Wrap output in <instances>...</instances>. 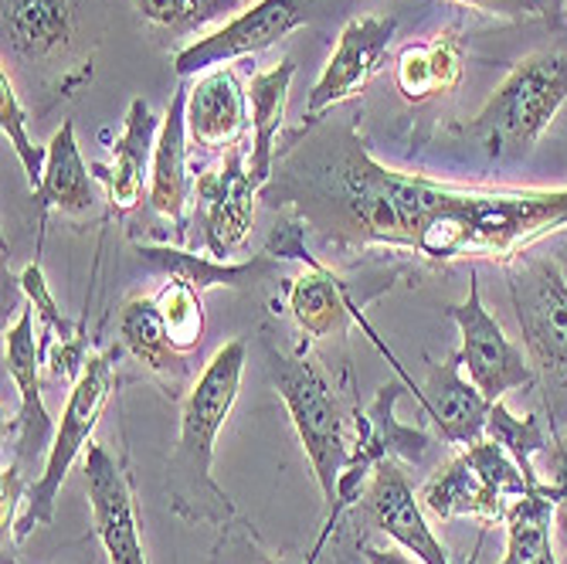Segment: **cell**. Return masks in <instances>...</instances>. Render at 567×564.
I'll return each instance as SVG.
<instances>
[{
  "label": "cell",
  "mask_w": 567,
  "mask_h": 564,
  "mask_svg": "<svg viewBox=\"0 0 567 564\" xmlns=\"http://www.w3.org/2000/svg\"><path fill=\"white\" fill-rule=\"evenodd\" d=\"M302 266L306 269L286 286L289 314L296 317L302 334H309L313 340H327V337H343L350 324H360L371 340H378V334L368 327L364 314H360L364 302L374 299L378 293H360L353 279L337 276L317 259H309Z\"/></svg>",
  "instance_id": "14"
},
{
  "label": "cell",
  "mask_w": 567,
  "mask_h": 564,
  "mask_svg": "<svg viewBox=\"0 0 567 564\" xmlns=\"http://www.w3.org/2000/svg\"><path fill=\"white\" fill-rule=\"evenodd\" d=\"M140 255H146L153 269H161L167 276H181L190 286H197L200 293L212 286H245L255 276H266L262 263L269 259V255H262L259 263H218L212 255L197 259V255H190L184 248H150V245H140Z\"/></svg>",
  "instance_id": "26"
},
{
  "label": "cell",
  "mask_w": 567,
  "mask_h": 564,
  "mask_svg": "<svg viewBox=\"0 0 567 564\" xmlns=\"http://www.w3.org/2000/svg\"><path fill=\"white\" fill-rule=\"evenodd\" d=\"M262 187L248 171V146H228L225 161L194 177V228L204 255L231 263V255L248 242L255 225V197Z\"/></svg>",
  "instance_id": "7"
},
{
  "label": "cell",
  "mask_w": 567,
  "mask_h": 564,
  "mask_svg": "<svg viewBox=\"0 0 567 564\" xmlns=\"http://www.w3.org/2000/svg\"><path fill=\"white\" fill-rule=\"evenodd\" d=\"M462 455L470 459L473 463V470L483 476V483L493 490V493H499L503 500H520V496H527L534 486H530V480L524 476V470L513 463V455L503 449V445H496L493 439H480V442H473L470 449H458Z\"/></svg>",
  "instance_id": "32"
},
{
  "label": "cell",
  "mask_w": 567,
  "mask_h": 564,
  "mask_svg": "<svg viewBox=\"0 0 567 564\" xmlns=\"http://www.w3.org/2000/svg\"><path fill=\"white\" fill-rule=\"evenodd\" d=\"M245 365L248 343L235 337L212 353L181 401L177 445L167 459V496L171 510L187 524L225 527L238 517L231 496L215 480V439L238 401Z\"/></svg>",
  "instance_id": "2"
},
{
  "label": "cell",
  "mask_w": 567,
  "mask_h": 564,
  "mask_svg": "<svg viewBox=\"0 0 567 564\" xmlns=\"http://www.w3.org/2000/svg\"><path fill=\"white\" fill-rule=\"evenodd\" d=\"M544 455V490L554 500V527L567 541V432L550 435V445L540 452Z\"/></svg>",
  "instance_id": "34"
},
{
  "label": "cell",
  "mask_w": 567,
  "mask_h": 564,
  "mask_svg": "<svg viewBox=\"0 0 567 564\" xmlns=\"http://www.w3.org/2000/svg\"><path fill=\"white\" fill-rule=\"evenodd\" d=\"M82 473H85V490H89L92 531L102 551H106L110 564H146L136 500H133L126 466L106 445L92 442Z\"/></svg>",
  "instance_id": "12"
},
{
  "label": "cell",
  "mask_w": 567,
  "mask_h": 564,
  "mask_svg": "<svg viewBox=\"0 0 567 564\" xmlns=\"http://www.w3.org/2000/svg\"><path fill=\"white\" fill-rule=\"evenodd\" d=\"M164 314V324L171 330V340L181 353H194L204 340V302H200V289L190 286L181 276H167V283L161 286V293L153 296Z\"/></svg>",
  "instance_id": "28"
},
{
  "label": "cell",
  "mask_w": 567,
  "mask_h": 564,
  "mask_svg": "<svg viewBox=\"0 0 567 564\" xmlns=\"http://www.w3.org/2000/svg\"><path fill=\"white\" fill-rule=\"evenodd\" d=\"M360 506H364V517L378 531H384L398 547H404L415 561H422V564H452L445 544L429 527V517H425V510L419 503L415 486L408 483L401 463H394V459H384V463L374 470ZM466 564H476V554Z\"/></svg>",
  "instance_id": "13"
},
{
  "label": "cell",
  "mask_w": 567,
  "mask_h": 564,
  "mask_svg": "<svg viewBox=\"0 0 567 564\" xmlns=\"http://www.w3.org/2000/svg\"><path fill=\"white\" fill-rule=\"evenodd\" d=\"M38 204V222H48V212L62 215H85L95 204V174L82 161V150L75 140V123L65 120L62 130L48 143V164H44V181L34 191Z\"/></svg>",
  "instance_id": "22"
},
{
  "label": "cell",
  "mask_w": 567,
  "mask_h": 564,
  "mask_svg": "<svg viewBox=\"0 0 567 564\" xmlns=\"http://www.w3.org/2000/svg\"><path fill=\"white\" fill-rule=\"evenodd\" d=\"M266 375L279 398L286 401L292 429L302 442V452L309 466H313V476L323 490V503L330 510L353 445V412H347L327 371L302 347L289 353L266 340Z\"/></svg>",
  "instance_id": "3"
},
{
  "label": "cell",
  "mask_w": 567,
  "mask_h": 564,
  "mask_svg": "<svg viewBox=\"0 0 567 564\" xmlns=\"http://www.w3.org/2000/svg\"><path fill=\"white\" fill-rule=\"evenodd\" d=\"M422 412L435 422L439 435L452 449H470L473 442L486 439V419L493 401L470 381L462 378V353H449L442 365H429L425 384L419 388Z\"/></svg>",
  "instance_id": "16"
},
{
  "label": "cell",
  "mask_w": 567,
  "mask_h": 564,
  "mask_svg": "<svg viewBox=\"0 0 567 564\" xmlns=\"http://www.w3.org/2000/svg\"><path fill=\"white\" fill-rule=\"evenodd\" d=\"M462 82V41L455 31H442L429 44H411L398 55L394 85L408 102H429L452 92Z\"/></svg>",
  "instance_id": "24"
},
{
  "label": "cell",
  "mask_w": 567,
  "mask_h": 564,
  "mask_svg": "<svg viewBox=\"0 0 567 564\" xmlns=\"http://www.w3.org/2000/svg\"><path fill=\"white\" fill-rule=\"evenodd\" d=\"M116 361H120V347H113L106 353H92L82 378L72 384L69 401L62 408V422L55 429V442H51V452L41 466V476H34V483L28 486L24 514L18 517V527H14V544H24V537L34 527L55 524L59 490H62L72 463L82 455V449L92 445V432L110 408V398L116 388Z\"/></svg>",
  "instance_id": "6"
},
{
  "label": "cell",
  "mask_w": 567,
  "mask_h": 564,
  "mask_svg": "<svg viewBox=\"0 0 567 564\" xmlns=\"http://www.w3.org/2000/svg\"><path fill=\"white\" fill-rule=\"evenodd\" d=\"M18 283H21L28 302L34 306V317H38V350H41V357H44L48 350L65 347V343L85 337V330H82L79 324H72V320L59 310V302H55V296H51L48 279H44V273H41L38 263H31V266L21 273Z\"/></svg>",
  "instance_id": "30"
},
{
  "label": "cell",
  "mask_w": 567,
  "mask_h": 564,
  "mask_svg": "<svg viewBox=\"0 0 567 564\" xmlns=\"http://www.w3.org/2000/svg\"><path fill=\"white\" fill-rule=\"evenodd\" d=\"M567 102V55L537 51V55L513 65L486 106L458 123L455 133L476 140L489 161H524L540 143L554 116Z\"/></svg>",
  "instance_id": "4"
},
{
  "label": "cell",
  "mask_w": 567,
  "mask_h": 564,
  "mask_svg": "<svg viewBox=\"0 0 567 564\" xmlns=\"http://www.w3.org/2000/svg\"><path fill=\"white\" fill-rule=\"evenodd\" d=\"M506 554L499 564H557L554 554V500L540 486L513 500L506 510Z\"/></svg>",
  "instance_id": "25"
},
{
  "label": "cell",
  "mask_w": 567,
  "mask_h": 564,
  "mask_svg": "<svg viewBox=\"0 0 567 564\" xmlns=\"http://www.w3.org/2000/svg\"><path fill=\"white\" fill-rule=\"evenodd\" d=\"M296 65L282 59L279 65L255 72L248 82V106H251V146H248V171L255 184L266 187L276 171V136L286 120V102Z\"/></svg>",
  "instance_id": "23"
},
{
  "label": "cell",
  "mask_w": 567,
  "mask_h": 564,
  "mask_svg": "<svg viewBox=\"0 0 567 564\" xmlns=\"http://www.w3.org/2000/svg\"><path fill=\"white\" fill-rule=\"evenodd\" d=\"M120 340L136 357V361L157 378L171 394H187V388L197 381L190 371V357L181 353L171 340V330L164 324V314L153 296H133L120 310Z\"/></svg>",
  "instance_id": "19"
},
{
  "label": "cell",
  "mask_w": 567,
  "mask_h": 564,
  "mask_svg": "<svg viewBox=\"0 0 567 564\" xmlns=\"http://www.w3.org/2000/svg\"><path fill=\"white\" fill-rule=\"evenodd\" d=\"M449 320L458 327V353H462V368L470 371V381L489 398L503 401V394L534 388L537 375L527 361V353L506 337L499 320L486 310L480 279L476 273L470 276V296L449 306Z\"/></svg>",
  "instance_id": "9"
},
{
  "label": "cell",
  "mask_w": 567,
  "mask_h": 564,
  "mask_svg": "<svg viewBox=\"0 0 567 564\" xmlns=\"http://www.w3.org/2000/svg\"><path fill=\"white\" fill-rule=\"evenodd\" d=\"M0 130H4L11 150L18 153V161L24 167V177H28V187L31 194L41 187L44 181V164H48V146H38L28 133V113L18 99V89L8 75V69L0 72Z\"/></svg>",
  "instance_id": "29"
},
{
  "label": "cell",
  "mask_w": 567,
  "mask_h": 564,
  "mask_svg": "<svg viewBox=\"0 0 567 564\" xmlns=\"http://www.w3.org/2000/svg\"><path fill=\"white\" fill-rule=\"evenodd\" d=\"M452 4H462L476 14L499 18V21H540L554 14L557 0H452Z\"/></svg>",
  "instance_id": "35"
},
{
  "label": "cell",
  "mask_w": 567,
  "mask_h": 564,
  "mask_svg": "<svg viewBox=\"0 0 567 564\" xmlns=\"http://www.w3.org/2000/svg\"><path fill=\"white\" fill-rule=\"evenodd\" d=\"M238 8V0H136V11L153 28L171 34L197 31L218 18H228Z\"/></svg>",
  "instance_id": "31"
},
{
  "label": "cell",
  "mask_w": 567,
  "mask_h": 564,
  "mask_svg": "<svg viewBox=\"0 0 567 564\" xmlns=\"http://www.w3.org/2000/svg\"><path fill=\"white\" fill-rule=\"evenodd\" d=\"M157 120L143 99L130 102L123 136L113 143L110 164H92L95 181L106 187V201L113 215H126L143 201V191L150 187V167L153 150H157Z\"/></svg>",
  "instance_id": "18"
},
{
  "label": "cell",
  "mask_w": 567,
  "mask_h": 564,
  "mask_svg": "<svg viewBox=\"0 0 567 564\" xmlns=\"http://www.w3.org/2000/svg\"><path fill=\"white\" fill-rule=\"evenodd\" d=\"M75 0H4V59L48 62L69 48Z\"/></svg>",
  "instance_id": "21"
},
{
  "label": "cell",
  "mask_w": 567,
  "mask_h": 564,
  "mask_svg": "<svg viewBox=\"0 0 567 564\" xmlns=\"http://www.w3.org/2000/svg\"><path fill=\"white\" fill-rule=\"evenodd\" d=\"M212 564H292L286 554H276L262 544V537L251 531V524L245 521H228L221 527V537L215 544ZM313 564V561H309Z\"/></svg>",
  "instance_id": "33"
},
{
  "label": "cell",
  "mask_w": 567,
  "mask_h": 564,
  "mask_svg": "<svg viewBox=\"0 0 567 564\" xmlns=\"http://www.w3.org/2000/svg\"><path fill=\"white\" fill-rule=\"evenodd\" d=\"M486 439H493L496 445H503L513 463L524 470V476L530 480V486H540V473L534 470V459L550 445L547 439V425L540 416H513L503 401H493L489 419H486Z\"/></svg>",
  "instance_id": "27"
},
{
  "label": "cell",
  "mask_w": 567,
  "mask_h": 564,
  "mask_svg": "<svg viewBox=\"0 0 567 564\" xmlns=\"http://www.w3.org/2000/svg\"><path fill=\"white\" fill-rule=\"evenodd\" d=\"M4 371L18 384V412L4 425V442H11V463L34 483L31 470L44 463L55 422H51L41 398V350H38V317L34 306H21L18 320L4 330Z\"/></svg>",
  "instance_id": "8"
},
{
  "label": "cell",
  "mask_w": 567,
  "mask_h": 564,
  "mask_svg": "<svg viewBox=\"0 0 567 564\" xmlns=\"http://www.w3.org/2000/svg\"><path fill=\"white\" fill-rule=\"evenodd\" d=\"M330 248L408 252L425 263L517 259L567 232V187H452L384 167L353 126L306 123L259 194Z\"/></svg>",
  "instance_id": "1"
},
{
  "label": "cell",
  "mask_w": 567,
  "mask_h": 564,
  "mask_svg": "<svg viewBox=\"0 0 567 564\" xmlns=\"http://www.w3.org/2000/svg\"><path fill=\"white\" fill-rule=\"evenodd\" d=\"M59 564H62V561H59Z\"/></svg>",
  "instance_id": "38"
},
{
  "label": "cell",
  "mask_w": 567,
  "mask_h": 564,
  "mask_svg": "<svg viewBox=\"0 0 567 564\" xmlns=\"http://www.w3.org/2000/svg\"><path fill=\"white\" fill-rule=\"evenodd\" d=\"M394 31H398L394 18H353V21H347L323 75L317 79L313 92H309L302 120L320 123L323 113H330L333 106H340V102L357 99L360 92H364L368 82L388 62V48H391Z\"/></svg>",
  "instance_id": "11"
},
{
  "label": "cell",
  "mask_w": 567,
  "mask_h": 564,
  "mask_svg": "<svg viewBox=\"0 0 567 564\" xmlns=\"http://www.w3.org/2000/svg\"><path fill=\"white\" fill-rule=\"evenodd\" d=\"M364 561L368 564H422L404 547H378V544H364Z\"/></svg>",
  "instance_id": "36"
},
{
  "label": "cell",
  "mask_w": 567,
  "mask_h": 564,
  "mask_svg": "<svg viewBox=\"0 0 567 564\" xmlns=\"http://www.w3.org/2000/svg\"><path fill=\"white\" fill-rule=\"evenodd\" d=\"M248 89L231 69H212L187 85V136L200 150H228L248 126Z\"/></svg>",
  "instance_id": "17"
},
{
  "label": "cell",
  "mask_w": 567,
  "mask_h": 564,
  "mask_svg": "<svg viewBox=\"0 0 567 564\" xmlns=\"http://www.w3.org/2000/svg\"><path fill=\"white\" fill-rule=\"evenodd\" d=\"M506 276L527 361L544 388L550 435H560L567 432V276L554 255L534 252L506 266Z\"/></svg>",
  "instance_id": "5"
},
{
  "label": "cell",
  "mask_w": 567,
  "mask_h": 564,
  "mask_svg": "<svg viewBox=\"0 0 567 564\" xmlns=\"http://www.w3.org/2000/svg\"><path fill=\"white\" fill-rule=\"evenodd\" d=\"M187 85H181L161 120L157 150H153L150 187L146 201L150 208L164 215L177 238L187 235V215H194V177L187 167Z\"/></svg>",
  "instance_id": "15"
},
{
  "label": "cell",
  "mask_w": 567,
  "mask_h": 564,
  "mask_svg": "<svg viewBox=\"0 0 567 564\" xmlns=\"http://www.w3.org/2000/svg\"><path fill=\"white\" fill-rule=\"evenodd\" d=\"M554 259H557V266L564 269V276H567V235H564V242L554 248Z\"/></svg>",
  "instance_id": "37"
},
{
  "label": "cell",
  "mask_w": 567,
  "mask_h": 564,
  "mask_svg": "<svg viewBox=\"0 0 567 564\" xmlns=\"http://www.w3.org/2000/svg\"><path fill=\"white\" fill-rule=\"evenodd\" d=\"M302 24H306V11L299 0H255L248 11L228 18L218 31L181 48L174 55V69L181 79L204 75L212 69H221L231 59L272 48L276 41H282Z\"/></svg>",
  "instance_id": "10"
},
{
  "label": "cell",
  "mask_w": 567,
  "mask_h": 564,
  "mask_svg": "<svg viewBox=\"0 0 567 564\" xmlns=\"http://www.w3.org/2000/svg\"><path fill=\"white\" fill-rule=\"evenodd\" d=\"M419 503L429 517L452 521V517H476L480 524H503L509 500L493 493L483 476L473 470V463L462 452L449 455L445 463L422 483Z\"/></svg>",
  "instance_id": "20"
}]
</instances>
